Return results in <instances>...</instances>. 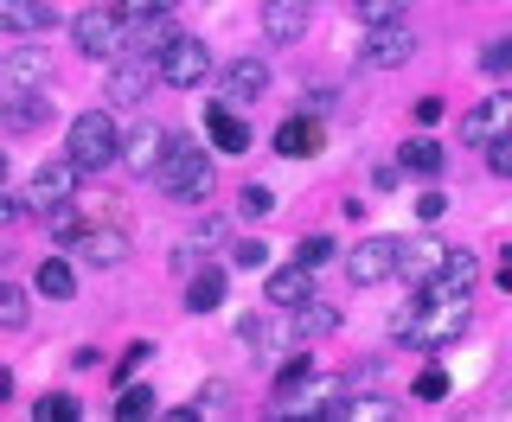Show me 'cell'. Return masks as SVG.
Listing matches in <instances>:
<instances>
[{"mask_svg":"<svg viewBox=\"0 0 512 422\" xmlns=\"http://www.w3.org/2000/svg\"><path fill=\"white\" fill-rule=\"evenodd\" d=\"M314 26V0H263V32L276 45H295Z\"/></svg>","mask_w":512,"mask_h":422,"instance_id":"10","label":"cell"},{"mask_svg":"<svg viewBox=\"0 0 512 422\" xmlns=\"http://www.w3.org/2000/svg\"><path fill=\"white\" fill-rule=\"evenodd\" d=\"M327 256H333V243H327V237H301V256H295V263L320 269V263H327Z\"/></svg>","mask_w":512,"mask_h":422,"instance_id":"37","label":"cell"},{"mask_svg":"<svg viewBox=\"0 0 512 422\" xmlns=\"http://www.w3.org/2000/svg\"><path fill=\"white\" fill-rule=\"evenodd\" d=\"M237 339H244V346L256 352V359H269V352H276V346H282V333H276V320H256V314L244 320V327H237Z\"/></svg>","mask_w":512,"mask_h":422,"instance_id":"25","label":"cell"},{"mask_svg":"<svg viewBox=\"0 0 512 422\" xmlns=\"http://www.w3.org/2000/svg\"><path fill=\"white\" fill-rule=\"evenodd\" d=\"M0 327H26V295L13 282H0Z\"/></svg>","mask_w":512,"mask_h":422,"instance_id":"29","label":"cell"},{"mask_svg":"<svg viewBox=\"0 0 512 422\" xmlns=\"http://www.w3.org/2000/svg\"><path fill=\"white\" fill-rule=\"evenodd\" d=\"M205 135H212L218 154H244V148H250L244 116H237V109H224V103H205Z\"/></svg>","mask_w":512,"mask_h":422,"instance_id":"13","label":"cell"},{"mask_svg":"<svg viewBox=\"0 0 512 422\" xmlns=\"http://www.w3.org/2000/svg\"><path fill=\"white\" fill-rule=\"evenodd\" d=\"M276 154H288V160H301V154H320V122H282L276 128Z\"/></svg>","mask_w":512,"mask_h":422,"instance_id":"21","label":"cell"},{"mask_svg":"<svg viewBox=\"0 0 512 422\" xmlns=\"http://www.w3.org/2000/svg\"><path fill=\"white\" fill-rule=\"evenodd\" d=\"M474 275H480V263H474L468 250H448L442 269H436V282H423V295H468Z\"/></svg>","mask_w":512,"mask_h":422,"instance_id":"16","label":"cell"},{"mask_svg":"<svg viewBox=\"0 0 512 422\" xmlns=\"http://www.w3.org/2000/svg\"><path fill=\"white\" fill-rule=\"evenodd\" d=\"M64 154L77 160V173H103L109 160H122V128H116V116H109V103L84 109V116L71 122V148Z\"/></svg>","mask_w":512,"mask_h":422,"instance_id":"2","label":"cell"},{"mask_svg":"<svg viewBox=\"0 0 512 422\" xmlns=\"http://www.w3.org/2000/svg\"><path fill=\"white\" fill-rule=\"evenodd\" d=\"M173 7H180V0H122V13H128V20H167Z\"/></svg>","mask_w":512,"mask_h":422,"instance_id":"31","label":"cell"},{"mask_svg":"<svg viewBox=\"0 0 512 422\" xmlns=\"http://www.w3.org/2000/svg\"><path fill=\"white\" fill-rule=\"evenodd\" d=\"M167 148H173V135H167V128H135V135L122 141V160H128L135 173H154L160 160H167Z\"/></svg>","mask_w":512,"mask_h":422,"instance_id":"15","label":"cell"},{"mask_svg":"<svg viewBox=\"0 0 512 422\" xmlns=\"http://www.w3.org/2000/svg\"><path fill=\"white\" fill-rule=\"evenodd\" d=\"M231 256H237V269H263V263H269V250H263V237H244V243H237V250H231Z\"/></svg>","mask_w":512,"mask_h":422,"instance_id":"35","label":"cell"},{"mask_svg":"<svg viewBox=\"0 0 512 422\" xmlns=\"http://www.w3.org/2000/svg\"><path fill=\"white\" fill-rule=\"evenodd\" d=\"M397 7H404V0H359V20H365V26H378V20H397Z\"/></svg>","mask_w":512,"mask_h":422,"instance_id":"36","label":"cell"},{"mask_svg":"<svg viewBox=\"0 0 512 422\" xmlns=\"http://www.w3.org/2000/svg\"><path fill=\"white\" fill-rule=\"evenodd\" d=\"M506 64H512V39H493L487 45V71H506Z\"/></svg>","mask_w":512,"mask_h":422,"instance_id":"39","label":"cell"},{"mask_svg":"<svg viewBox=\"0 0 512 422\" xmlns=\"http://www.w3.org/2000/svg\"><path fill=\"white\" fill-rule=\"evenodd\" d=\"M0 180H7V148H0Z\"/></svg>","mask_w":512,"mask_h":422,"instance_id":"43","label":"cell"},{"mask_svg":"<svg viewBox=\"0 0 512 422\" xmlns=\"http://www.w3.org/2000/svg\"><path fill=\"white\" fill-rule=\"evenodd\" d=\"M244 211H250V218H263V211H276V192H269V186H244Z\"/></svg>","mask_w":512,"mask_h":422,"instance_id":"38","label":"cell"},{"mask_svg":"<svg viewBox=\"0 0 512 422\" xmlns=\"http://www.w3.org/2000/svg\"><path fill=\"white\" fill-rule=\"evenodd\" d=\"M442 205H448L442 192H423V199H416V211H423V218H442Z\"/></svg>","mask_w":512,"mask_h":422,"instance_id":"40","label":"cell"},{"mask_svg":"<svg viewBox=\"0 0 512 422\" xmlns=\"http://www.w3.org/2000/svg\"><path fill=\"white\" fill-rule=\"evenodd\" d=\"M442 256H448V243H436V237H416V243H404V250H397V275H410V282L423 288V282H436Z\"/></svg>","mask_w":512,"mask_h":422,"instance_id":"11","label":"cell"},{"mask_svg":"<svg viewBox=\"0 0 512 422\" xmlns=\"http://www.w3.org/2000/svg\"><path fill=\"white\" fill-rule=\"evenodd\" d=\"M77 192V160L64 154V160H45L39 173H32V211H52V205H64Z\"/></svg>","mask_w":512,"mask_h":422,"instance_id":"9","label":"cell"},{"mask_svg":"<svg viewBox=\"0 0 512 422\" xmlns=\"http://www.w3.org/2000/svg\"><path fill=\"white\" fill-rule=\"evenodd\" d=\"M154 410V391H148V384H128V391H122V422H135V416H148Z\"/></svg>","mask_w":512,"mask_h":422,"instance_id":"30","label":"cell"},{"mask_svg":"<svg viewBox=\"0 0 512 422\" xmlns=\"http://www.w3.org/2000/svg\"><path fill=\"white\" fill-rule=\"evenodd\" d=\"M500 288H512V250H506V263H500Z\"/></svg>","mask_w":512,"mask_h":422,"instance_id":"41","label":"cell"},{"mask_svg":"<svg viewBox=\"0 0 512 422\" xmlns=\"http://www.w3.org/2000/svg\"><path fill=\"white\" fill-rule=\"evenodd\" d=\"M122 20H128L122 7H84V13L71 20L77 52H84V58H109V64H116V58H122V39H128Z\"/></svg>","mask_w":512,"mask_h":422,"instance_id":"4","label":"cell"},{"mask_svg":"<svg viewBox=\"0 0 512 422\" xmlns=\"http://www.w3.org/2000/svg\"><path fill=\"white\" fill-rule=\"evenodd\" d=\"M308 371H314V365H308V352H301V359H288V365H282V378H276V391H301V384H308Z\"/></svg>","mask_w":512,"mask_h":422,"instance_id":"34","label":"cell"},{"mask_svg":"<svg viewBox=\"0 0 512 422\" xmlns=\"http://www.w3.org/2000/svg\"><path fill=\"white\" fill-rule=\"evenodd\" d=\"M186 307H192V314H212V307H224V269H205V275H192V288H186Z\"/></svg>","mask_w":512,"mask_h":422,"instance_id":"23","label":"cell"},{"mask_svg":"<svg viewBox=\"0 0 512 422\" xmlns=\"http://www.w3.org/2000/svg\"><path fill=\"white\" fill-rule=\"evenodd\" d=\"M269 301L276 307H301V301H314V269L308 263H288L269 275Z\"/></svg>","mask_w":512,"mask_h":422,"instance_id":"17","label":"cell"},{"mask_svg":"<svg viewBox=\"0 0 512 422\" xmlns=\"http://www.w3.org/2000/svg\"><path fill=\"white\" fill-rule=\"evenodd\" d=\"M340 416H365V422H391V416H404L391 397H346L340 403Z\"/></svg>","mask_w":512,"mask_h":422,"instance_id":"28","label":"cell"},{"mask_svg":"<svg viewBox=\"0 0 512 422\" xmlns=\"http://www.w3.org/2000/svg\"><path fill=\"white\" fill-rule=\"evenodd\" d=\"M52 7L45 0H0V32H45Z\"/></svg>","mask_w":512,"mask_h":422,"instance_id":"19","label":"cell"},{"mask_svg":"<svg viewBox=\"0 0 512 422\" xmlns=\"http://www.w3.org/2000/svg\"><path fill=\"white\" fill-rule=\"evenodd\" d=\"M148 84H154V64H122V58H116L103 103H109V109H128V103H141V96H148Z\"/></svg>","mask_w":512,"mask_h":422,"instance_id":"12","label":"cell"},{"mask_svg":"<svg viewBox=\"0 0 512 422\" xmlns=\"http://www.w3.org/2000/svg\"><path fill=\"white\" fill-rule=\"evenodd\" d=\"M487 167L500 173V180H512V128H506L500 141H487Z\"/></svg>","mask_w":512,"mask_h":422,"instance_id":"32","label":"cell"},{"mask_svg":"<svg viewBox=\"0 0 512 422\" xmlns=\"http://www.w3.org/2000/svg\"><path fill=\"white\" fill-rule=\"evenodd\" d=\"M224 90H231V103H256V96L269 90V64L263 58H231L224 64Z\"/></svg>","mask_w":512,"mask_h":422,"instance_id":"14","label":"cell"},{"mask_svg":"<svg viewBox=\"0 0 512 422\" xmlns=\"http://www.w3.org/2000/svg\"><path fill=\"white\" fill-rule=\"evenodd\" d=\"M0 84L7 90H52V52H39V45L7 52L0 58Z\"/></svg>","mask_w":512,"mask_h":422,"instance_id":"8","label":"cell"},{"mask_svg":"<svg viewBox=\"0 0 512 422\" xmlns=\"http://www.w3.org/2000/svg\"><path fill=\"white\" fill-rule=\"evenodd\" d=\"M154 180H160V192H167L173 205H205L212 186H218V173H212V160H205V148H192V141L173 135V148L154 167Z\"/></svg>","mask_w":512,"mask_h":422,"instance_id":"1","label":"cell"},{"mask_svg":"<svg viewBox=\"0 0 512 422\" xmlns=\"http://www.w3.org/2000/svg\"><path fill=\"white\" fill-rule=\"evenodd\" d=\"M404 167L410 173H442V148L429 135H416V141H404Z\"/></svg>","mask_w":512,"mask_h":422,"instance_id":"27","label":"cell"},{"mask_svg":"<svg viewBox=\"0 0 512 422\" xmlns=\"http://www.w3.org/2000/svg\"><path fill=\"white\" fill-rule=\"evenodd\" d=\"M52 122V96H32V90H13V103L0 109V128H45Z\"/></svg>","mask_w":512,"mask_h":422,"instance_id":"18","label":"cell"},{"mask_svg":"<svg viewBox=\"0 0 512 422\" xmlns=\"http://www.w3.org/2000/svg\"><path fill=\"white\" fill-rule=\"evenodd\" d=\"M397 250H404L397 237H359V250L346 256L352 288H384V282L397 275Z\"/></svg>","mask_w":512,"mask_h":422,"instance_id":"5","label":"cell"},{"mask_svg":"<svg viewBox=\"0 0 512 422\" xmlns=\"http://www.w3.org/2000/svg\"><path fill=\"white\" fill-rule=\"evenodd\" d=\"M0 224H13V199H7V192H0Z\"/></svg>","mask_w":512,"mask_h":422,"instance_id":"42","label":"cell"},{"mask_svg":"<svg viewBox=\"0 0 512 422\" xmlns=\"http://www.w3.org/2000/svg\"><path fill=\"white\" fill-rule=\"evenodd\" d=\"M154 77H160V84H173V90H199L205 77H212V52H205V39L173 32V39L154 52Z\"/></svg>","mask_w":512,"mask_h":422,"instance_id":"3","label":"cell"},{"mask_svg":"<svg viewBox=\"0 0 512 422\" xmlns=\"http://www.w3.org/2000/svg\"><path fill=\"white\" fill-rule=\"evenodd\" d=\"M333 327H340V314H333L327 301H301L295 307V339H327Z\"/></svg>","mask_w":512,"mask_h":422,"instance_id":"22","label":"cell"},{"mask_svg":"<svg viewBox=\"0 0 512 422\" xmlns=\"http://www.w3.org/2000/svg\"><path fill=\"white\" fill-rule=\"evenodd\" d=\"M416 397H423V403H442V397H448V371H436V365H429L423 378H416Z\"/></svg>","mask_w":512,"mask_h":422,"instance_id":"33","label":"cell"},{"mask_svg":"<svg viewBox=\"0 0 512 422\" xmlns=\"http://www.w3.org/2000/svg\"><path fill=\"white\" fill-rule=\"evenodd\" d=\"M77 250H84L96 269H116L122 256H128V237L122 231H84V237H77Z\"/></svg>","mask_w":512,"mask_h":422,"instance_id":"20","label":"cell"},{"mask_svg":"<svg viewBox=\"0 0 512 422\" xmlns=\"http://www.w3.org/2000/svg\"><path fill=\"white\" fill-rule=\"evenodd\" d=\"M32 416H39V422H77V416H84V403H77L71 391H52V397L32 403Z\"/></svg>","mask_w":512,"mask_h":422,"instance_id":"26","label":"cell"},{"mask_svg":"<svg viewBox=\"0 0 512 422\" xmlns=\"http://www.w3.org/2000/svg\"><path fill=\"white\" fill-rule=\"evenodd\" d=\"M506 128H512V90H493L461 116V141H468V148H487V141L506 135Z\"/></svg>","mask_w":512,"mask_h":422,"instance_id":"7","label":"cell"},{"mask_svg":"<svg viewBox=\"0 0 512 422\" xmlns=\"http://www.w3.org/2000/svg\"><path fill=\"white\" fill-rule=\"evenodd\" d=\"M39 288H45L52 301H71V295H77V275H71V263H64V256H45V263H39Z\"/></svg>","mask_w":512,"mask_h":422,"instance_id":"24","label":"cell"},{"mask_svg":"<svg viewBox=\"0 0 512 422\" xmlns=\"http://www.w3.org/2000/svg\"><path fill=\"white\" fill-rule=\"evenodd\" d=\"M410 52H416V32H410V20H404V13H397V20H378L372 32H365V45H359V58L372 64V71L410 64Z\"/></svg>","mask_w":512,"mask_h":422,"instance_id":"6","label":"cell"}]
</instances>
